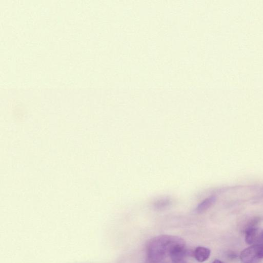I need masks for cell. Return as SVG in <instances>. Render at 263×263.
Returning <instances> with one entry per match:
<instances>
[{"label":"cell","instance_id":"3957f363","mask_svg":"<svg viewBox=\"0 0 263 263\" xmlns=\"http://www.w3.org/2000/svg\"><path fill=\"white\" fill-rule=\"evenodd\" d=\"M187 251L185 243L175 246L171 251L170 256L173 263H186L185 258Z\"/></svg>","mask_w":263,"mask_h":263},{"label":"cell","instance_id":"ba28073f","mask_svg":"<svg viewBox=\"0 0 263 263\" xmlns=\"http://www.w3.org/2000/svg\"><path fill=\"white\" fill-rule=\"evenodd\" d=\"M257 243H259L263 248V232L260 234L259 240Z\"/></svg>","mask_w":263,"mask_h":263},{"label":"cell","instance_id":"8992f818","mask_svg":"<svg viewBox=\"0 0 263 263\" xmlns=\"http://www.w3.org/2000/svg\"><path fill=\"white\" fill-rule=\"evenodd\" d=\"M217 198L211 196L201 203L198 206L196 211L199 213H203L210 208L216 202Z\"/></svg>","mask_w":263,"mask_h":263},{"label":"cell","instance_id":"7a4b0ae2","mask_svg":"<svg viewBox=\"0 0 263 263\" xmlns=\"http://www.w3.org/2000/svg\"><path fill=\"white\" fill-rule=\"evenodd\" d=\"M240 258L243 263H257L263 258V248L257 243L244 249L241 253Z\"/></svg>","mask_w":263,"mask_h":263},{"label":"cell","instance_id":"9c48e42d","mask_svg":"<svg viewBox=\"0 0 263 263\" xmlns=\"http://www.w3.org/2000/svg\"><path fill=\"white\" fill-rule=\"evenodd\" d=\"M212 263H224L223 261L219 260V259H216L214 260Z\"/></svg>","mask_w":263,"mask_h":263},{"label":"cell","instance_id":"5b68a950","mask_svg":"<svg viewBox=\"0 0 263 263\" xmlns=\"http://www.w3.org/2000/svg\"><path fill=\"white\" fill-rule=\"evenodd\" d=\"M211 251L209 249L204 247H197L194 252L196 259L200 262L207 260L210 256Z\"/></svg>","mask_w":263,"mask_h":263},{"label":"cell","instance_id":"6da1fadb","mask_svg":"<svg viewBox=\"0 0 263 263\" xmlns=\"http://www.w3.org/2000/svg\"><path fill=\"white\" fill-rule=\"evenodd\" d=\"M181 237L170 235H160L150 241L147 249V263H158L170 255L173 249L185 243Z\"/></svg>","mask_w":263,"mask_h":263},{"label":"cell","instance_id":"277c9868","mask_svg":"<svg viewBox=\"0 0 263 263\" xmlns=\"http://www.w3.org/2000/svg\"><path fill=\"white\" fill-rule=\"evenodd\" d=\"M260 235L258 229L254 226L248 227L245 231V241L249 245L257 243Z\"/></svg>","mask_w":263,"mask_h":263},{"label":"cell","instance_id":"52a82bcc","mask_svg":"<svg viewBox=\"0 0 263 263\" xmlns=\"http://www.w3.org/2000/svg\"><path fill=\"white\" fill-rule=\"evenodd\" d=\"M169 201L168 200H161L159 201H158L156 204V207L157 208H163L164 207H165L166 206H167L169 204Z\"/></svg>","mask_w":263,"mask_h":263}]
</instances>
